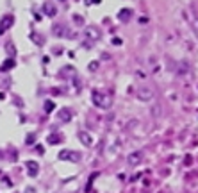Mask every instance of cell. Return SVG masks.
<instances>
[{
	"mask_svg": "<svg viewBox=\"0 0 198 193\" xmlns=\"http://www.w3.org/2000/svg\"><path fill=\"white\" fill-rule=\"evenodd\" d=\"M93 104L97 107H100V109H109L111 104H113V99H111V95L93 91Z\"/></svg>",
	"mask_w": 198,
	"mask_h": 193,
	"instance_id": "cell-1",
	"label": "cell"
},
{
	"mask_svg": "<svg viewBox=\"0 0 198 193\" xmlns=\"http://www.w3.org/2000/svg\"><path fill=\"white\" fill-rule=\"evenodd\" d=\"M59 159H61V161H79V159H80V154L75 152V150H61V152H59Z\"/></svg>",
	"mask_w": 198,
	"mask_h": 193,
	"instance_id": "cell-2",
	"label": "cell"
},
{
	"mask_svg": "<svg viewBox=\"0 0 198 193\" xmlns=\"http://www.w3.org/2000/svg\"><path fill=\"white\" fill-rule=\"evenodd\" d=\"M71 118H73V113H71L70 107H63V109L57 111V120L61 123H68V122H71Z\"/></svg>",
	"mask_w": 198,
	"mask_h": 193,
	"instance_id": "cell-3",
	"label": "cell"
},
{
	"mask_svg": "<svg viewBox=\"0 0 198 193\" xmlns=\"http://www.w3.org/2000/svg\"><path fill=\"white\" fill-rule=\"evenodd\" d=\"M137 99L143 100V102H150V100L154 99V91H152V88H139L137 90Z\"/></svg>",
	"mask_w": 198,
	"mask_h": 193,
	"instance_id": "cell-4",
	"label": "cell"
},
{
	"mask_svg": "<svg viewBox=\"0 0 198 193\" xmlns=\"http://www.w3.org/2000/svg\"><path fill=\"white\" fill-rule=\"evenodd\" d=\"M84 34H86V38H89L91 41H97L100 38V29L97 27V25H88L84 30Z\"/></svg>",
	"mask_w": 198,
	"mask_h": 193,
	"instance_id": "cell-5",
	"label": "cell"
},
{
	"mask_svg": "<svg viewBox=\"0 0 198 193\" xmlns=\"http://www.w3.org/2000/svg\"><path fill=\"white\" fill-rule=\"evenodd\" d=\"M141 161H143V152H139V150L130 152V156L127 157V163L130 164V166H137Z\"/></svg>",
	"mask_w": 198,
	"mask_h": 193,
	"instance_id": "cell-6",
	"label": "cell"
},
{
	"mask_svg": "<svg viewBox=\"0 0 198 193\" xmlns=\"http://www.w3.org/2000/svg\"><path fill=\"white\" fill-rule=\"evenodd\" d=\"M52 34L56 36V38H64V36H66V27H64L63 23H54Z\"/></svg>",
	"mask_w": 198,
	"mask_h": 193,
	"instance_id": "cell-7",
	"label": "cell"
},
{
	"mask_svg": "<svg viewBox=\"0 0 198 193\" xmlns=\"http://www.w3.org/2000/svg\"><path fill=\"white\" fill-rule=\"evenodd\" d=\"M79 140H80V143L86 145V147H91V145H93L91 134H89V132H86V131H80V132H79Z\"/></svg>",
	"mask_w": 198,
	"mask_h": 193,
	"instance_id": "cell-8",
	"label": "cell"
},
{
	"mask_svg": "<svg viewBox=\"0 0 198 193\" xmlns=\"http://www.w3.org/2000/svg\"><path fill=\"white\" fill-rule=\"evenodd\" d=\"M25 166H27L29 175H32V177H36V175L39 173V164L36 163V161H27V163H25Z\"/></svg>",
	"mask_w": 198,
	"mask_h": 193,
	"instance_id": "cell-9",
	"label": "cell"
},
{
	"mask_svg": "<svg viewBox=\"0 0 198 193\" xmlns=\"http://www.w3.org/2000/svg\"><path fill=\"white\" fill-rule=\"evenodd\" d=\"M130 16H132V9L123 7V9H120V13H118V20L120 21H128L130 20Z\"/></svg>",
	"mask_w": 198,
	"mask_h": 193,
	"instance_id": "cell-10",
	"label": "cell"
},
{
	"mask_svg": "<svg viewBox=\"0 0 198 193\" xmlns=\"http://www.w3.org/2000/svg\"><path fill=\"white\" fill-rule=\"evenodd\" d=\"M43 11H45V14H47V16H50V18L57 14L56 6H54V4H50V2H45V4H43Z\"/></svg>",
	"mask_w": 198,
	"mask_h": 193,
	"instance_id": "cell-11",
	"label": "cell"
},
{
	"mask_svg": "<svg viewBox=\"0 0 198 193\" xmlns=\"http://www.w3.org/2000/svg\"><path fill=\"white\" fill-rule=\"evenodd\" d=\"M59 75L61 77H73L75 75V68L73 66H63L61 71H59Z\"/></svg>",
	"mask_w": 198,
	"mask_h": 193,
	"instance_id": "cell-12",
	"label": "cell"
},
{
	"mask_svg": "<svg viewBox=\"0 0 198 193\" xmlns=\"http://www.w3.org/2000/svg\"><path fill=\"white\" fill-rule=\"evenodd\" d=\"M13 66H16V61H14L13 57H9V59H6V61L2 63V70L7 71V70H11Z\"/></svg>",
	"mask_w": 198,
	"mask_h": 193,
	"instance_id": "cell-13",
	"label": "cell"
},
{
	"mask_svg": "<svg viewBox=\"0 0 198 193\" xmlns=\"http://www.w3.org/2000/svg\"><path fill=\"white\" fill-rule=\"evenodd\" d=\"M136 77L139 80H145L148 77V73H146V70H143V66H136Z\"/></svg>",
	"mask_w": 198,
	"mask_h": 193,
	"instance_id": "cell-14",
	"label": "cell"
},
{
	"mask_svg": "<svg viewBox=\"0 0 198 193\" xmlns=\"http://www.w3.org/2000/svg\"><path fill=\"white\" fill-rule=\"evenodd\" d=\"M63 141V136L61 134H50L48 136V143L50 145H57V143H61Z\"/></svg>",
	"mask_w": 198,
	"mask_h": 193,
	"instance_id": "cell-15",
	"label": "cell"
},
{
	"mask_svg": "<svg viewBox=\"0 0 198 193\" xmlns=\"http://www.w3.org/2000/svg\"><path fill=\"white\" fill-rule=\"evenodd\" d=\"M6 50H7V54H9V56H13L14 52H16V50H14L13 41H7V43H6Z\"/></svg>",
	"mask_w": 198,
	"mask_h": 193,
	"instance_id": "cell-16",
	"label": "cell"
},
{
	"mask_svg": "<svg viewBox=\"0 0 198 193\" xmlns=\"http://www.w3.org/2000/svg\"><path fill=\"white\" fill-rule=\"evenodd\" d=\"M11 25H13V16L11 14L4 16V27H11Z\"/></svg>",
	"mask_w": 198,
	"mask_h": 193,
	"instance_id": "cell-17",
	"label": "cell"
},
{
	"mask_svg": "<svg viewBox=\"0 0 198 193\" xmlns=\"http://www.w3.org/2000/svg\"><path fill=\"white\" fill-rule=\"evenodd\" d=\"M30 39H32L36 45H43V39H39V34H36V32H32V34H30Z\"/></svg>",
	"mask_w": 198,
	"mask_h": 193,
	"instance_id": "cell-18",
	"label": "cell"
},
{
	"mask_svg": "<svg viewBox=\"0 0 198 193\" xmlns=\"http://www.w3.org/2000/svg\"><path fill=\"white\" fill-rule=\"evenodd\" d=\"M54 102H52V100H47V102H45V111H47V113H52V109H54Z\"/></svg>",
	"mask_w": 198,
	"mask_h": 193,
	"instance_id": "cell-19",
	"label": "cell"
},
{
	"mask_svg": "<svg viewBox=\"0 0 198 193\" xmlns=\"http://www.w3.org/2000/svg\"><path fill=\"white\" fill-rule=\"evenodd\" d=\"M88 70L89 71H97L98 70V61H91V63L88 64Z\"/></svg>",
	"mask_w": 198,
	"mask_h": 193,
	"instance_id": "cell-20",
	"label": "cell"
},
{
	"mask_svg": "<svg viewBox=\"0 0 198 193\" xmlns=\"http://www.w3.org/2000/svg\"><path fill=\"white\" fill-rule=\"evenodd\" d=\"M191 25H193V30H195V34H196V38H198V18H193Z\"/></svg>",
	"mask_w": 198,
	"mask_h": 193,
	"instance_id": "cell-21",
	"label": "cell"
},
{
	"mask_svg": "<svg viewBox=\"0 0 198 193\" xmlns=\"http://www.w3.org/2000/svg\"><path fill=\"white\" fill-rule=\"evenodd\" d=\"M73 21H77V25H82V23H84V18L79 16V14H73Z\"/></svg>",
	"mask_w": 198,
	"mask_h": 193,
	"instance_id": "cell-22",
	"label": "cell"
},
{
	"mask_svg": "<svg viewBox=\"0 0 198 193\" xmlns=\"http://www.w3.org/2000/svg\"><path fill=\"white\" fill-rule=\"evenodd\" d=\"M152 109H154V111H152V114H154V116H159V114H161V107H159V106L152 107Z\"/></svg>",
	"mask_w": 198,
	"mask_h": 193,
	"instance_id": "cell-23",
	"label": "cell"
},
{
	"mask_svg": "<svg viewBox=\"0 0 198 193\" xmlns=\"http://www.w3.org/2000/svg\"><path fill=\"white\" fill-rule=\"evenodd\" d=\"M34 140H36L34 134H29L27 136V145H32V143H34Z\"/></svg>",
	"mask_w": 198,
	"mask_h": 193,
	"instance_id": "cell-24",
	"label": "cell"
},
{
	"mask_svg": "<svg viewBox=\"0 0 198 193\" xmlns=\"http://www.w3.org/2000/svg\"><path fill=\"white\" fill-rule=\"evenodd\" d=\"M139 23H141V25H146V23H148V18H146V16H141V18H139Z\"/></svg>",
	"mask_w": 198,
	"mask_h": 193,
	"instance_id": "cell-25",
	"label": "cell"
},
{
	"mask_svg": "<svg viewBox=\"0 0 198 193\" xmlns=\"http://www.w3.org/2000/svg\"><path fill=\"white\" fill-rule=\"evenodd\" d=\"M113 45H121V39H120V38H114V39H113Z\"/></svg>",
	"mask_w": 198,
	"mask_h": 193,
	"instance_id": "cell-26",
	"label": "cell"
},
{
	"mask_svg": "<svg viewBox=\"0 0 198 193\" xmlns=\"http://www.w3.org/2000/svg\"><path fill=\"white\" fill-rule=\"evenodd\" d=\"M86 4H91V2H100V0H84Z\"/></svg>",
	"mask_w": 198,
	"mask_h": 193,
	"instance_id": "cell-27",
	"label": "cell"
},
{
	"mask_svg": "<svg viewBox=\"0 0 198 193\" xmlns=\"http://www.w3.org/2000/svg\"><path fill=\"white\" fill-rule=\"evenodd\" d=\"M63 2H64V0H63Z\"/></svg>",
	"mask_w": 198,
	"mask_h": 193,
	"instance_id": "cell-28",
	"label": "cell"
}]
</instances>
